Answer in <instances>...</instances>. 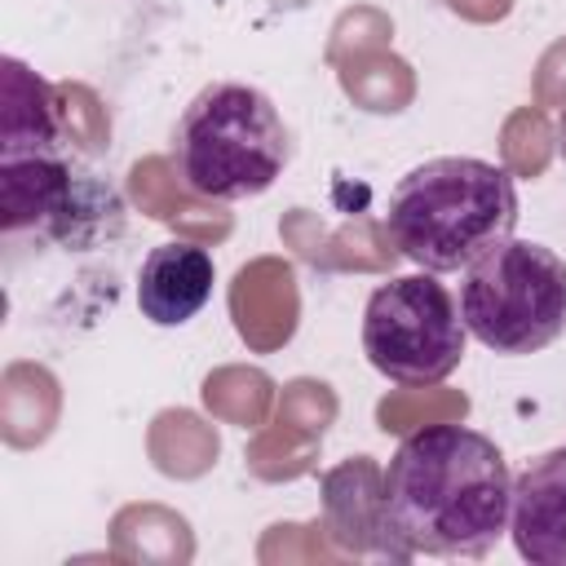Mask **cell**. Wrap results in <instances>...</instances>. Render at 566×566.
Here are the masks:
<instances>
[{
  "mask_svg": "<svg viewBox=\"0 0 566 566\" xmlns=\"http://www.w3.org/2000/svg\"><path fill=\"white\" fill-rule=\"evenodd\" d=\"M513 473L469 424H424L398 442L380 478L385 557H486L509 531Z\"/></svg>",
  "mask_w": 566,
  "mask_h": 566,
  "instance_id": "6da1fadb",
  "label": "cell"
},
{
  "mask_svg": "<svg viewBox=\"0 0 566 566\" xmlns=\"http://www.w3.org/2000/svg\"><path fill=\"white\" fill-rule=\"evenodd\" d=\"M517 226V181L473 155L416 164L385 203L389 243L429 274H451L486 256Z\"/></svg>",
  "mask_w": 566,
  "mask_h": 566,
  "instance_id": "7a4b0ae2",
  "label": "cell"
},
{
  "mask_svg": "<svg viewBox=\"0 0 566 566\" xmlns=\"http://www.w3.org/2000/svg\"><path fill=\"white\" fill-rule=\"evenodd\" d=\"M292 159V137L279 106L239 80H217L195 93L172 133V168L199 199L239 203L265 195Z\"/></svg>",
  "mask_w": 566,
  "mask_h": 566,
  "instance_id": "3957f363",
  "label": "cell"
},
{
  "mask_svg": "<svg viewBox=\"0 0 566 566\" xmlns=\"http://www.w3.org/2000/svg\"><path fill=\"white\" fill-rule=\"evenodd\" d=\"M460 318L504 358L539 354L566 332V261L535 239H504L460 279Z\"/></svg>",
  "mask_w": 566,
  "mask_h": 566,
  "instance_id": "277c9868",
  "label": "cell"
},
{
  "mask_svg": "<svg viewBox=\"0 0 566 566\" xmlns=\"http://www.w3.org/2000/svg\"><path fill=\"white\" fill-rule=\"evenodd\" d=\"M469 327L455 296L429 274L380 283L363 310V354L394 385H442L464 358Z\"/></svg>",
  "mask_w": 566,
  "mask_h": 566,
  "instance_id": "5b68a950",
  "label": "cell"
},
{
  "mask_svg": "<svg viewBox=\"0 0 566 566\" xmlns=\"http://www.w3.org/2000/svg\"><path fill=\"white\" fill-rule=\"evenodd\" d=\"M88 181L71 168L62 150V115L22 111L0 124V226L49 230L57 239L75 234V221H93L106 208H84Z\"/></svg>",
  "mask_w": 566,
  "mask_h": 566,
  "instance_id": "8992f818",
  "label": "cell"
},
{
  "mask_svg": "<svg viewBox=\"0 0 566 566\" xmlns=\"http://www.w3.org/2000/svg\"><path fill=\"white\" fill-rule=\"evenodd\" d=\"M509 535L531 566H566V447L535 455L513 478Z\"/></svg>",
  "mask_w": 566,
  "mask_h": 566,
  "instance_id": "52a82bcc",
  "label": "cell"
},
{
  "mask_svg": "<svg viewBox=\"0 0 566 566\" xmlns=\"http://www.w3.org/2000/svg\"><path fill=\"white\" fill-rule=\"evenodd\" d=\"M217 265L199 243H159L137 270V310L155 327H186L212 301Z\"/></svg>",
  "mask_w": 566,
  "mask_h": 566,
  "instance_id": "ba28073f",
  "label": "cell"
}]
</instances>
